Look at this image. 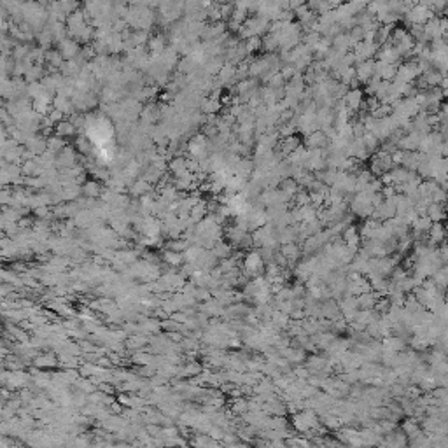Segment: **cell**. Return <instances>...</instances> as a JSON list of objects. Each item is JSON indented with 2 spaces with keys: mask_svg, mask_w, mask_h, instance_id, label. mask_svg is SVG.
<instances>
[{
  "mask_svg": "<svg viewBox=\"0 0 448 448\" xmlns=\"http://www.w3.org/2000/svg\"><path fill=\"white\" fill-rule=\"evenodd\" d=\"M445 242V226L441 222H432L431 230L427 231V245L438 247Z\"/></svg>",
  "mask_w": 448,
  "mask_h": 448,
  "instance_id": "obj_6",
  "label": "cell"
},
{
  "mask_svg": "<svg viewBox=\"0 0 448 448\" xmlns=\"http://www.w3.org/2000/svg\"><path fill=\"white\" fill-rule=\"evenodd\" d=\"M200 107H202V111H203L205 114H210V116H215V114L221 111L222 105H221V102H219V98H212V97H208V98H203L202 104H200Z\"/></svg>",
  "mask_w": 448,
  "mask_h": 448,
  "instance_id": "obj_12",
  "label": "cell"
},
{
  "mask_svg": "<svg viewBox=\"0 0 448 448\" xmlns=\"http://www.w3.org/2000/svg\"><path fill=\"white\" fill-rule=\"evenodd\" d=\"M264 273V263L261 259L257 250H250L249 254L244 256V275L249 280L257 279Z\"/></svg>",
  "mask_w": 448,
  "mask_h": 448,
  "instance_id": "obj_1",
  "label": "cell"
},
{
  "mask_svg": "<svg viewBox=\"0 0 448 448\" xmlns=\"http://www.w3.org/2000/svg\"><path fill=\"white\" fill-rule=\"evenodd\" d=\"M341 240L345 242V245L359 247V240H361V237H359V228H357V226H354V224H352V226H348L347 230H345L343 233H341Z\"/></svg>",
  "mask_w": 448,
  "mask_h": 448,
  "instance_id": "obj_10",
  "label": "cell"
},
{
  "mask_svg": "<svg viewBox=\"0 0 448 448\" xmlns=\"http://www.w3.org/2000/svg\"><path fill=\"white\" fill-rule=\"evenodd\" d=\"M212 254H214L217 259H228V257H231V254H233V247H231L228 242H217L214 247H212Z\"/></svg>",
  "mask_w": 448,
  "mask_h": 448,
  "instance_id": "obj_11",
  "label": "cell"
},
{
  "mask_svg": "<svg viewBox=\"0 0 448 448\" xmlns=\"http://www.w3.org/2000/svg\"><path fill=\"white\" fill-rule=\"evenodd\" d=\"M373 65H375V60H366V62H363V63H359V65L354 67L355 79H357L361 84H366V82L375 75Z\"/></svg>",
  "mask_w": 448,
  "mask_h": 448,
  "instance_id": "obj_3",
  "label": "cell"
},
{
  "mask_svg": "<svg viewBox=\"0 0 448 448\" xmlns=\"http://www.w3.org/2000/svg\"><path fill=\"white\" fill-rule=\"evenodd\" d=\"M245 44V49L249 55H252L254 51H257V49H261V37H250V39L244 40Z\"/></svg>",
  "mask_w": 448,
  "mask_h": 448,
  "instance_id": "obj_17",
  "label": "cell"
},
{
  "mask_svg": "<svg viewBox=\"0 0 448 448\" xmlns=\"http://www.w3.org/2000/svg\"><path fill=\"white\" fill-rule=\"evenodd\" d=\"M363 100H364V93L363 89H348L347 95L343 97V104L345 107L348 109V111L352 112H357L361 109V105H363Z\"/></svg>",
  "mask_w": 448,
  "mask_h": 448,
  "instance_id": "obj_2",
  "label": "cell"
},
{
  "mask_svg": "<svg viewBox=\"0 0 448 448\" xmlns=\"http://www.w3.org/2000/svg\"><path fill=\"white\" fill-rule=\"evenodd\" d=\"M382 196H383V200H392L394 196L397 195V191H396V188H394V186H385V188H382Z\"/></svg>",
  "mask_w": 448,
  "mask_h": 448,
  "instance_id": "obj_18",
  "label": "cell"
},
{
  "mask_svg": "<svg viewBox=\"0 0 448 448\" xmlns=\"http://www.w3.org/2000/svg\"><path fill=\"white\" fill-rule=\"evenodd\" d=\"M355 301H357L359 310H373L378 301V296L375 294L373 291H370V292H364V294H359L357 298H355Z\"/></svg>",
  "mask_w": 448,
  "mask_h": 448,
  "instance_id": "obj_8",
  "label": "cell"
},
{
  "mask_svg": "<svg viewBox=\"0 0 448 448\" xmlns=\"http://www.w3.org/2000/svg\"><path fill=\"white\" fill-rule=\"evenodd\" d=\"M231 412H233L235 415L244 417L245 413L249 412V406H247V399H242V397H237V399H233V403H231Z\"/></svg>",
  "mask_w": 448,
  "mask_h": 448,
  "instance_id": "obj_16",
  "label": "cell"
},
{
  "mask_svg": "<svg viewBox=\"0 0 448 448\" xmlns=\"http://www.w3.org/2000/svg\"><path fill=\"white\" fill-rule=\"evenodd\" d=\"M279 252L282 254L284 257H286L287 261L291 263H294V261L299 259V256H301V247H299L298 244H286V245H280L279 247Z\"/></svg>",
  "mask_w": 448,
  "mask_h": 448,
  "instance_id": "obj_7",
  "label": "cell"
},
{
  "mask_svg": "<svg viewBox=\"0 0 448 448\" xmlns=\"http://www.w3.org/2000/svg\"><path fill=\"white\" fill-rule=\"evenodd\" d=\"M245 184H247L245 179H242V177H238V175H231L226 182L224 193H226V195H240L242 189L245 188Z\"/></svg>",
  "mask_w": 448,
  "mask_h": 448,
  "instance_id": "obj_9",
  "label": "cell"
},
{
  "mask_svg": "<svg viewBox=\"0 0 448 448\" xmlns=\"http://www.w3.org/2000/svg\"><path fill=\"white\" fill-rule=\"evenodd\" d=\"M380 345H382V352H385V354H399V352H405L406 348V341L397 336L383 338Z\"/></svg>",
  "mask_w": 448,
  "mask_h": 448,
  "instance_id": "obj_4",
  "label": "cell"
},
{
  "mask_svg": "<svg viewBox=\"0 0 448 448\" xmlns=\"http://www.w3.org/2000/svg\"><path fill=\"white\" fill-rule=\"evenodd\" d=\"M303 146H305L308 151H312V149L322 151V149H326V147L329 146V140L326 139V135L322 133V131H313L312 135L306 137L305 142H303Z\"/></svg>",
  "mask_w": 448,
  "mask_h": 448,
  "instance_id": "obj_5",
  "label": "cell"
},
{
  "mask_svg": "<svg viewBox=\"0 0 448 448\" xmlns=\"http://www.w3.org/2000/svg\"><path fill=\"white\" fill-rule=\"evenodd\" d=\"M389 173H390V179H392V186H401L408 181L410 170L403 168V166H394Z\"/></svg>",
  "mask_w": 448,
  "mask_h": 448,
  "instance_id": "obj_14",
  "label": "cell"
},
{
  "mask_svg": "<svg viewBox=\"0 0 448 448\" xmlns=\"http://www.w3.org/2000/svg\"><path fill=\"white\" fill-rule=\"evenodd\" d=\"M426 215L431 219L432 222H441L443 217H445V205L439 203H431L426 210Z\"/></svg>",
  "mask_w": 448,
  "mask_h": 448,
  "instance_id": "obj_13",
  "label": "cell"
},
{
  "mask_svg": "<svg viewBox=\"0 0 448 448\" xmlns=\"http://www.w3.org/2000/svg\"><path fill=\"white\" fill-rule=\"evenodd\" d=\"M298 189H299L298 182H296V181H292V179H284V181L279 184V191H282L284 195L291 196V198L296 195V191H298Z\"/></svg>",
  "mask_w": 448,
  "mask_h": 448,
  "instance_id": "obj_15",
  "label": "cell"
}]
</instances>
